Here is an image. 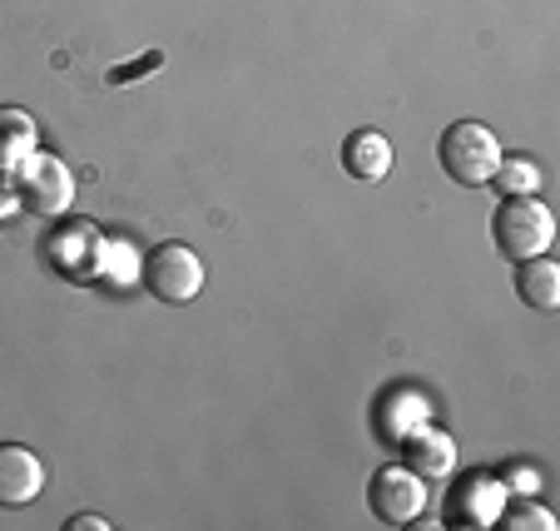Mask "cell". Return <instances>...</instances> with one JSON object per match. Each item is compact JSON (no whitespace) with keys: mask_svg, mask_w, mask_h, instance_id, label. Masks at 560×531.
Here are the masks:
<instances>
[{"mask_svg":"<svg viewBox=\"0 0 560 531\" xmlns=\"http://www.w3.org/2000/svg\"><path fill=\"white\" fill-rule=\"evenodd\" d=\"M139 278H144V288L159 303H189L203 288V264H199V254L184 244H159L144 254Z\"/></svg>","mask_w":560,"mask_h":531,"instance_id":"5b68a950","label":"cell"},{"mask_svg":"<svg viewBox=\"0 0 560 531\" xmlns=\"http://www.w3.org/2000/svg\"><path fill=\"white\" fill-rule=\"evenodd\" d=\"M35 149H40V129H35L31 109L21 105H0V174L15 180L21 164L31 160Z\"/></svg>","mask_w":560,"mask_h":531,"instance_id":"30bf717a","label":"cell"},{"mask_svg":"<svg viewBox=\"0 0 560 531\" xmlns=\"http://www.w3.org/2000/svg\"><path fill=\"white\" fill-rule=\"evenodd\" d=\"M368 507L382 527H407V521H417L427 507V482L417 477L407 462L377 467L368 482Z\"/></svg>","mask_w":560,"mask_h":531,"instance_id":"8992f818","label":"cell"},{"mask_svg":"<svg viewBox=\"0 0 560 531\" xmlns=\"http://www.w3.org/2000/svg\"><path fill=\"white\" fill-rule=\"evenodd\" d=\"M506 477H511V487L536 492V467H506Z\"/></svg>","mask_w":560,"mask_h":531,"instance_id":"e0dca14e","label":"cell"},{"mask_svg":"<svg viewBox=\"0 0 560 531\" xmlns=\"http://www.w3.org/2000/svg\"><path fill=\"white\" fill-rule=\"evenodd\" d=\"M491 184H501V194H536V184H540V170L530 160H501L497 164V174H491Z\"/></svg>","mask_w":560,"mask_h":531,"instance_id":"4fadbf2b","label":"cell"},{"mask_svg":"<svg viewBox=\"0 0 560 531\" xmlns=\"http://www.w3.org/2000/svg\"><path fill=\"white\" fill-rule=\"evenodd\" d=\"M491 239H497V254L521 264V258H536L556 244V219L536 194H506L491 213Z\"/></svg>","mask_w":560,"mask_h":531,"instance_id":"7a4b0ae2","label":"cell"},{"mask_svg":"<svg viewBox=\"0 0 560 531\" xmlns=\"http://www.w3.org/2000/svg\"><path fill=\"white\" fill-rule=\"evenodd\" d=\"M402 462L422 482H442V477H452V467H456V442L442 427H412L407 447H402Z\"/></svg>","mask_w":560,"mask_h":531,"instance_id":"ba28073f","label":"cell"},{"mask_svg":"<svg viewBox=\"0 0 560 531\" xmlns=\"http://www.w3.org/2000/svg\"><path fill=\"white\" fill-rule=\"evenodd\" d=\"M342 170H348L352 180H362V184L387 180V170H392V139L382 135V129H352V135L342 139Z\"/></svg>","mask_w":560,"mask_h":531,"instance_id":"9c48e42d","label":"cell"},{"mask_svg":"<svg viewBox=\"0 0 560 531\" xmlns=\"http://www.w3.org/2000/svg\"><path fill=\"white\" fill-rule=\"evenodd\" d=\"M15 189H21V204L31 213H40V219H60L74 199V174L65 170L60 154L35 149L31 160L21 164V174H15Z\"/></svg>","mask_w":560,"mask_h":531,"instance_id":"277c9868","label":"cell"},{"mask_svg":"<svg viewBox=\"0 0 560 531\" xmlns=\"http://www.w3.org/2000/svg\"><path fill=\"white\" fill-rule=\"evenodd\" d=\"M497 521H501L506 531H521V527H530V531H556V517H550L546 507H536V501H511V507L497 511Z\"/></svg>","mask_w":560,"mask_h":531,"instance_id":"5bb4252c","label":"cell"},{"mask_svg":"<svg viewBox=\"0 0 560 531\" xmlns=\"http://www.w3.org/2000/svg\"><path fill=\"white\" fill-rule=\"evenodd\" d=\"M45 487V462L21 442H0V507H31Z\"/></svg>","mask_w":560,"mask_h":531,"instance_id":"52a82bcc","label":"cell"},{"mask_svg":"<svg viewBox=\"0 0 560 531\" xmlns=\"http://www.w3.org/2000/svg\"><path fill=\"white\" fill-rule=\"evenodd\" d=\"M105 244L95 223L85 219H65L50 239H45V268L60 274L65 284H90V278L105 274Z\"/></svg>","mask_w":560,"mask_h":531,"instance_id":"3957f363","label":"cell"},{"mask_svg":"<svg viewBox=\"0 0 560 531\" xmlns=\"http://www.w3.org/2000/svg\"><path fill=\"white\" fill-rule=\"evenodd\" d=\"M516 293H521V303H526V309L556 313L560 309V268L550 264L546 254L521 258V264H516Z\"/></svg>","mask_w":560,"mask_h":531,"instance_id":"7c38bea8","label":"cell"},{"mask_svg":"<svg viewBox=\"0 0 560 531\" xmlns=\"http://www.w3.org/2000/svg\"><path fill=\"white\" fill-rule=\"evenodd\" d=\"M21 209H25V204H21V189H15V180H5V174H0V223L15 219Z\"/></svg>","mask_w":560,"mask_h":531,"instance_id":"9a60e30c","label":"cell"},{"mask_svg":"<svg viewBox=\"0 0 560 531\" xmlns=\"http://www.w3.org/2000/svg\"><path fill=\"white\" fill-rule=\"evenodd\" d=\"M501 507H506V492H501V482L487 477V472L462 477V487H456V497H452V517L466 521V527H487V521H497Z\"/></svg>","mask_w":560,"mask_h":531,"instance_id":"8fae6325","label":"cell"},{"mask_svg":"<svg viewBox=\"0 0 560 531\" xmlns=\"http://www.w3.org/2000/svg\"><path fill=\"white\" fill-rule=\"evenodd\" d=\"M436 160L462 189H481V184H491V174L506 154H501V139L481 119H452L436 139Z\"/></svg>","mask_w":560,"mask_h":531,"instance_id":"6da1fadb","label":"cell"},{"mask_svg":"<svg viewBox=\"0 0 560 531\" xmlns=\"http://www.w3.org/2000/svg\"><path fill=\"white\" fill-rule=\"evenodd\" d=\"M65 531H109V521L95 517V511H80V517L65 521Z\"/></svg>","mask_w":560,"mask_h":531,"instance_id":"2e32d148","label":"cell"}]
</instances>
